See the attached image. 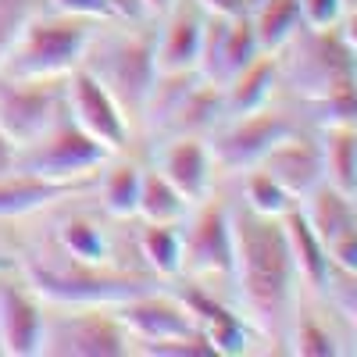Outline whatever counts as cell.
Segmentation results:
<instances>
[{"instance_id": "74e56055", "label": "cell", "mask_w": 357, "mask_h": 357, "mask_svg": "<svg viewBox=\"0 0 357 357\" xmlns=\"http://www.w3.org/2000/svg\"><path fill=\"white\" fill-rule=\"evenodd\" d=\"M50 4L72 18H114L111 0H50Z\"/></svg>"}, {"instance_id": "ffe728a7", "label": "cell", "mask_w": 357, "mask_h": 357, "mask_svg": "<svg viewBox=\"0 0 357 357\" xmlns=\"http://www.w3.org/2000/svg\"><path fill=\"white\" fill-rule=\"evenodd\" d=\"M93 186V178H75V183H54V178H40L33 172H11L0 175V218H18L29 211H43L54 200H65L72 193H82Z\"/></svg>"}, {"instance_id": "4dcf8cb0", "label": "cell", "mask_w": 357, "mask_h": 357, "mask_svg": "<svg viewBox=\"0 0 357 357\" xmlns=\"http://www.w3.org/2000/svg\"><path fill=\"white\" fill-rule=\"evenodd\" d=\"M314 118V126H357V82L354 75L340 79L336 86H329L321 97H314L311 104H304Z\"/></svg>"}, {"instance_id": "5bb4252c", "label": "cell", "mask_w": 357, "mask_h": 357, "mask_svg": "<svg viewBox=\"0 0 357 357\" xmlns=\"http://www.w3.org/2000/svg\"><path fill=\"white\" fill-rule=\"evenodd\" d=\"M118 321L126 325V333L136 336L139 343H165V340H183V336H197V321L186 311V304L178 301H165V296L143 293L136 301L118 304Z\"/></svg>"}, {"instance_id": "277c9868", "label": "cell", "mask_w": 357, "mask_h": 357, "mask_svg": "<svg viewBox=\"0 0 357 357\" xmlns=\"http://www.w3.org/2000/svg\"><path fill=\"white\" fill-rule=\"evenodd\" d=\"M275 57H279V82H289V89L304 104L321 97L340 79L354 75L357 65L340 29H307V25Z\"/></svg>"}, {"instance_id": "7bdbcfd3", "label": "cell", "mask_w": 357, "mask_h": 357, "mask_svg": "<svg viewBox=\"0 0 357 357\" xmlns=\"http://www.w3.org/2000/svg\"><path fill=\"white\" fill-rule=\"evenodd\" d=\"M8 268H15V261H11V257H4V254H0V272H8Z\"/></svg>"}, {"instance_id": "e0dca14e", "label": "cell", "mask_w": 357, "mask_h": 357, "mask_svg": "<svg viewBox=\"0 0 357 357\" xmlns=\"http://www.w3.org/2000/svg\"><path fill=\"white\" fill-rule=\"evenodd\" d=\"M183 304L193 314L204 340L211 343L215 357H240V354L250 350V321L247 318L232 314L225 304H218L215 296H207L204 289H186Z\"/></svg>"}, {"instance_id": "7c38bea8", "label": "cell", "mask_w": 357, "mask_h": 357, "mask_svg": "<svg viewBox=\"0 0 357 357\" xmlns=\"http://www.w3.org/2000/svg\"><path fill=\"white\" fill-rule=\"evenodd\" d=\"M183 268L193 275H232V225L222 204H204L183 232Z\"/></svg>"}, {"instance_id": "d590c367", "label": "cell", "mask_w": 357, "mask_h": 357, "mask_svg": "<svg viewBox=\"0 0 357 357\" xmlns=\"http://www.w3.org/2000/svg\"><path fill=\"white\" fill-rule=\"evenodd\" d=\"M301 4V18L307 29H336L347 4L343 0H296Z\"/></svg>"}, {"instance_id": "f546056e", "label": "cell", "mask_w": 357, "mask_h": 357, "mask_svg": "<svg viewBox=\"0 0 357 357\" xmlns=\"http://www.w3.org/2000/svg\"><path fill=\"white\" fill-rule=\"evenodd\" d=\"M139 247H143V257H146V264H151V272L158 279H172L175 272H183V232L175 225L146 222Z\"/></svg>"}, {"instance_id": "f35d334b", "label": "cell", "mask_w": 357, "mask_h": 357, "mask_svg": "<svg viewBox=\"0 0 357 357\" xmlns=\"http://www.w3.org/2000/svg\"><path fill=\"white\" fill-rule=\"evenodd\" d=\"M193 4L204 15H215V18H243V15H250V0H193Z\"/></svg>"}, {"instance_id": "cb8c5ba5", "label": "cell", "mask_w": 357, "mask_h": 357, "mask_svg": "<svg viewBox=\"0 0 357 357\" xmlns=\"http://www.w3.org/2000/svg\"><path fill=\"white\" fill-rule=\"evenodd\" d=\"M318 139H321L325 183L354 197L357 193V126H325Z\"/></svg>"}, {"instance_id": "44dd1931", "label": "cell", "mask_w": 357, "mask_h": 357, "mask_svg": "<svg viewBox=\"0 0 357 357\" xmlns=\"http://www.w3.org/2000/svg\"><path fill=\"white\" fill-rule=\"evenodd\" d=\"M279 89V57L275 54H257L254 61L236 72L232 82L225 86V111L229 114H247V111H261L272 104Z\"/></svg>"}, {"instance_id": "9c48e42d", "label": "cell", "mask_w": 357, "mask_h": 357, "mask_svg": "<svg viewBox=\"0 0 357 357\" xmlns=\"http://www.w3.org/2000/svg\"><path fill=\"white\" fill-rule=\"evenodd\" d=\"M129 333L118 314H104L100 307H82L79 314H65L43 325V354L54 357H122L129 354Z\"/></svg>"}, {"instance_id": "60d3db41", "label": "cell", "mask_w": 357, "mask_h": 357, "mask_svg": "<svg viewBox=\"0 0 357 357\" xmlns=\"http://www.w3.org/2000/svg\"><path fill=\"white\" fill-rule=\"evenodd\" d=\"M18 168V146L0 132V175H11Z\"/></svg>"}, {"instance_id": "6da1fadb", "label": "cell", "mask_w": 357, "mask_h": 357, "mask_svg": "<svg viewBox=\"0 0 357 357\" xmlns=\"http://www.w3.org/2000/svg\"><path fill=\"white\" fill-rule=\"evenodd\" d=\"M232 275L250 329L268 343H286L296 307V264L282 218H264L247 204L232 207Z\"/></svg>"}, {"instance_id": "ee69618b", "label": "cell", "mask_w": 357, "mask_h": 357, "mask_svg": "<svg viewBox=\"0 0 357 357\" xmlns=\"http://www.w3.org/2000/svg\"><path fill=\"white\" fill-rule=\"evenodd\" d=\"M343 4H347V8H357V0H343Z\"/></svg>"}, {"instance_id": "83f0119b", "label": "cell", "mask_w": 357, "mask_h": 357, "mask_svg": "<svg viewBox=\"0 0 357 357\" xmlns=\"http://www.w3.org/2000/svg\"><path fill=\"white\" fill-rule=\"evenodd\" d=\"M286 350L296 354V357H336V354H343L340 340L329 333V325L318 321L307 311H301V307H293L289 333H286Z\"/></svg>"}, {"instance_id": "3957f363", "label": "cell", "mask_w": 357, "mask_h": 357, "mask_svg": "<svg viewBox=\"0 0 357 357\" xmlns=\"http://www.w3.org/2000/svg\"><path fill=\"white\" fill-rule=\"evenodd\" d=\"M29 286L36 296L61 307H118L126 301H136L143 293H154V282L129 272H104L100 264H29L25 268Z\"/></svg>"}, {"instance_id": "ac0fdd59", "label": "cell", "mask_w": 357, "mask_h": 357, "mask_svg": "<svg viewBox=\"0 0 357 357\" xmlns=\"http://www.w3.org/2000/svg\"><path fill=\"white\" fill-rule=\"evenodd\" d=\"M282 229H286L289 254H293L301 286H307L314 296H325L329 286H333V261H329V250H325L321 236L314 232V225L301 211V204H293L289 211L282 215Z\"/></svg>"}, {"instance_id": "4fadbf2b", "label": "cell", "mask_w": 357, "mask_h": 357, "mask_svg": "<svg viewBox=\"0 0 357 357\" xmlns=\"http://www.w3.org/2000/svg\"><path fill=\"white\" fill-rule=\"evenodd\" d=\"M261 168L275 178V183L301 204L314 186L325 183V165H321V139L307 136L301 129H293L282 136L272 151L264 154Z\"/></svg>"}, {"instance_id": "ab89813d", "label": "cell", "mask_w": 357, "mask_h": 357, "mask_svg": "<svg viewBox=\"0 0 357 357\" xmlns=\"http://www.w3.org/2000/svg\"><path fill=\"white\" fill-rule=\"evenodd\" d=\"M336 29H340V36H343V43L350 47V54L357 57V8H347Z\"/></svg>"}, {"instance_id": "2e32d148", "label": "cell", "mask_w": 357, "mask_h": 357, "mask_svg": "<svg viewBox=\"0 0 357 357\" xmlns=\"http://www.w3.org/2000/svg\"><path fill=\"white\" fill-rule=\"evenodd\" d=\"M43 311L22 286H0V354L33 357L43 354Z\"/></svg>"}, {"instance_id": "ba28073f", "label": "cell", "mask_w": 357, "mask_h": 357, "mask_svg": "<svg viewBox=\"0 0 357 357\" xmlns=\"http://www.w3.org/2000/svg\"><path fill=\"white\" fill-rule=\"evenodd\" d=\"M61 114V89L43 79H11L0 72V132L18 151L43 139Z\"/></svg>"}, {"instance_id": "d4e9b609", "label": "cell", "mask_w": 357, "mask_h": 357, "mask_svg": "<svg viewBox=\"0 0 357 357\" xmlns=\"http://www.w3.org/2000/svg\"><path fill=\"white\" fill-rule=\"evenodd\" d=\"M250 25H254L257 47L264 54H279L304 29L301 4L296 0H257L250 8Z\"/></svg>"}, {"instance_id": "4316f807", "label": "cell", "mask_w": 357, "mask_h": 357, "mask_svg": "<svg viewBox=\"0 0 357 357\" xmlns=\"http://www.w3.org/2000/svg\"><path fill=\"white\" fill-rule=\"evenodd\" d=\"M197 72H168V75H161L158 72V79H154V86H151V93H146V104H143V118L151 122L154 129H165V126H172V118H175V111L183 107V100H186V93L197 86Z\"/></svg>"}, {"instance_id": "8992f818", "label": "cell", "mask_w": 357, "mask_h": 357, "mask_svg": "<svg viewBox=\"0 0 357 357\" xmlns=\"http://www.w3.org/2000/svg\"><path fill=\"white\" fill-rule=\"evenodd\" d=\"M293 129H301V126H296L286 111H275L272 104H268L261 111L229 114L225 122L211 132L207 146H211V158H215L218 168H225V172H250Z\"/></svg>"}, {"instance_id": "f6af8a7d", "label": "cell", "mask_w": 357, "mask_h": 357, "mask_svg": "<svg viewBox=\"0 0 357 357\" xmlns=\"http://www.w3.org/2000/svg\"><path fill=\"white\" fill-rule=\"evenodd\" d=\"M354 82H357V65H354Z\"/></svg>"}, {"instance_id": "603a6c76", "label": "cell", "mask_w": 357, "mask_h": 357, "mask_svg": "<svg viewBox=\"0 0 357 357\" xmlns=\"http://www.w3.org/2000/svg\"><path fill=\"white\" fill-rule=\"evenodd\" d=\"M225 118H229L225 89L215 86V82H207V79H197V86L186 93L183 107L175 111L168 129H178L183 136H204V132H215Z\"/></svg>"}, {"instance_id": "5b68a950", "label": "cell", "mask_w": 357, "mask_h": 357, "mask_svg": "<svg viewBox=\"0 0 357 357\" xmlns=\"http://www.w3.org/2000/svg\"><path fill=\"white\" fill-rule=\"evenodd\" d=\"M107 146H100L93 136H86L72 118L61 122L36 139L33 146L18 151V172H33L54 183H75V178H97V168L107 161Z\"/></svg>"}, {"instance_id": "484cf974", "label": "cell", "mask_w": 357, "mask_h": 357, "mask_svg": "<svg viewBox=\"0 0 357 357\" xmlns=\"http://www.w3.org/2000/svg\"><path fill=\"white\" fill-rule=\"evenodd\" d=\"M186 207H190V204L183 200V193H178L158 168L143 175V183H139V207H136V215H139L143 222L175 225V222H183Z\"/></svg>"}, {"instance_id": "d6a6232c", "label": "cell", "mask_w": 357, "mask_h": 357, "mask_svg": "<svg viewBox=\"0 0 357 357\" xmlns=\"http://www.w3.org/2000/svg\"><path fill=\"white\" fill-rule=\"evenodd\" d=\"M61 247L72 261H82V264H104L107 261V240L104 232L86 222V218H68L61 225Z\"/></svg>"}, {"instance_id": "b9f144b4", "label": "cell", "mask_w": 357, "mask_h": 357, "mask_svg": "<svg viewBox=\"0 0 357 357\" xmlns=\"http://www.w3.org/2000/svg\"><path fill=\"white\" fill-rule=\"evenodd\" d=\"M143 8H146V11H154V15H161V11L172 8V0H143Z\"/></svg>"}, {"instance_id": "e575fe53", "label": "cell", "mask_w": 357, "mask_h": 357, "mask_svg": "<svg viewBox=\"0 0 357 357\" xmlns=\"http://www.w3.org/2000/svg\"><path fill=\"white\" fill-rule=\"evenodd\" d=\"M325 301H333L347 321H350V333H354V343H357V275H343V272H333V286L325 293Z\"/></svg>"}, {"instance_id": "836d02e7", "label": "cell", "mask_w": 357, "mask_h": 357, "mask_svg": "<svg viewBox=\"0 0 357 357\" xmlns=\"http://www.w3.org/2000/svg\"><path fill=\"white\" fill-rule=\"evenodd\" d=\"M36 0H0V57L11 50L18 33L29 25V18H36Z\"/></svg>"}, {"instance_id": "bcb514c9", "label": "cell", "mask_w": 357, "mask_h": 357, "mask_svg": "<svg viewBox=\"0 0 357 357\" xmlns=\"http://www.w3.org/2000/svg\"><path fill=\"white\" fill-rule=\"evenodd\" d=\"M354 200H357V193H354Z\"/></svg>"}, {"instance_id": "1f68e13d", "label": "cell", "mask_w": 357, "mask_h": 357, "mask_svg": "<svg viewBox=\"0 0 357 357\" xmlns=\"http://www.w3.org/2000/svg\"><path fill=\"white\" fill-rule=\"evenodd\" d=\"M243 204L250 207V211L264 215V218H282L296 200L257 165V168L243 172Z\"/></svg>"}, {"instance_id": "9a60e30c", "label": "cell", "mask_w": 357, "mask_h": 357, "mask_svg": "<svg viewBox=\"0 0 357 357\" xmlns=\"http://www.w3.org/2000/svg\"><path fill=\"white\" fill-rule=\"evenodd\" d=\"M158 172L183 193L186 204H204L211 193L215 158L204 136H175L158 154Z\"/></svg>"}, {"instance_id": "7a4b0ae2", "label": "cell", "mask_w": 357, "mask_h": 357, "mask_svg": "<svg viewBox=\"0 0 357 357\" xmlns=\"http://www.w3.org/2000/svg\"><path fill=\"white\" fill-rule=\"evenodd\" d=\"M89 33L82 18H29L11 50L0 57V72L11 79H68L86 57Z\"/></svg>"}, {"instance_id": "8d00e7d4", "label": "cell", "mask_w": 357, "mask_h": 357, "mask_svg": "<svg viewBox=\"0 0 357 357\" xmlns=\"http://www.w3.org/2000/svg\"><path fill=\"white\" fill-rule=\"evenodd\" d=\"M329 250V261H333V272H343V275H357V225L340 232L336 240L325 243Z\"/></svg>"}, {"instance_id": "7402d4cb", "label": "cell", "mask_w": 357, "mask_h": 357, "mask_svg": "<svg viewBox=\"0 0 357 357\" xmlns=\"http://www.w3.org/2000/svg\"><path fill=\"white\" fill-rule=\"evenodd\" d=\"M301 211L307 215V222L314 225V232L321 236V243L336 240L340 232L354 229L357 225V200L347 197L343 190L321 183L314 186L304 200H301Z\"/></svg>"}, {"instance_id": "f1b7e54d", "label": "cell", "mask_w": 357, "mask_h": 357, "mask_svg": "<svg viewBox=\"0 0 357 357\" xmlns=\"http://www.w3.org/2000/svg\"><path fill=\"white\" fill-rule=\"evenodd\" d=\"M139 183L143 172L136 165H114L100 175V200L111 218H132L139 207Z\"/></svg>"}, {"instance_id": "52a82bcc", "label": "cell", "mask_w": 357, "mask_h": 357, "mask_svg": "<svg viewBox=\"0 0 357 357\" xmlns=\"http://www.w3.org/2000/svg\"><path fill=\"white\" fill-rule=\"evenodd\" d=\"M89 72L107 86V93L118 100L126 118H136L146 104V93H151L154 79H158L154 40H146V36L111 40L93 54Z\"/></svg>"}, {"instance_id": "30bf717a", "label": "cell", "mask_w": 357, "mask_h": 357, "mask_svg": "<svg viewBox=\"0 0 357 357\" xmlns=\"http://www.w3.org/2000/svg\"><path fill=\"white\" fill-rule=\"evenodd\" d=\"M65 107H68V118L86 132L93 136L100 146L107 151H122L129 143V118L126 111L118 107V100L107 93V86L89 72V68H75L68 75V86H65Z\"/></svg>"}, {"instance_id": "8fae6325", "label": "cell", "mask_w": 357, "mask_h": 357, "mask_svg": "<svg viewBox=\"0 0 357 357\" xmlns=\"http://www.w3.org/2000/svg\"><path fill=\"white\" fill-rule=\"evenodd\" d=\"M261 54L250 15L243 18H204V43H200V61H197V75L215 82V86H229L236 72H243L254 57Z\"/></svg>"}, {"instance_id": "d6986e66", "label": "cell", "mask_w": 357, "mask_h": 357, "mask_svg": "<svg viewBox=\"0 0 357 357\" xmlns=\"http://www.w3.org/2000/svg\"><path fill=\"white\" fill-rule=\"evenodd\" d=\"M200 43H204V15L193 4H183L161 29V36L154 40V61L158 72H197L200 61Z\"/></svg>"}]
</instances>
